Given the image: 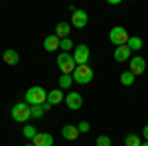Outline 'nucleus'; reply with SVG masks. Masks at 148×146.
Masks as SVG:
<instances>
[{
  "label": "nucleus",
  "mask_w": 148,
  "mask_h": 146,
  "mask_svg": "<svg viewBox=\"0 0 148 146\" xmlns=\"http://www.w3.org/2000/svg\"><path fill=\"white\" fill-rule=\"evenodd\" d=\"M47 101V91L42 87V85H34L26 91V97H24V103H28L30 107L34 105H44Z\"/></svg>",
  "instance_id": "1"
},
{
  "label": "nucleus",
  "mask_w": 148,
  "mask_h": 146,
  "mask_svg": "<svg viewBox=\"0 0 148 146\" xmlns=\"http://www.w3.org/2000/svg\"><path fill=\"white\" fill-rule=\"evenodd\" d=\"M57 67L61 69V75H73V71L77 67V63H75V59L71 53H65V51H61L59 56H57Z\"/></svg>",
  "instance_id": "2"
},
{
  "label": "nucleus",
  "mask_w": 148,
  "mask_h": 146,
  "mask_svg": "<svg viewBox=\"0 0 148 146\" xmlns=\"http://www.w3.org/2000/svg\"><path fill=\"white\" fill-rule=\"evenodd\" d=\"M10 114H12V119H14L16 123L22 124V123H26L28 119H32V109H30L28 103H16V105L12 107Z\"/></svg>",
  "instance_id": "3"
},
{
  "label": "nucleus",
  "mask_w": 148,
  "mask_h": 146,
  "mask_svg": "<svg viewBox=\"0 0 148 146\" xmlns=\"http://www.w3.org/2000/svg\"><path fill=\"white\" fill-rule=\"evenodd\" d=\"M128 38H130V34L126 32V28H123V26H114L113 30L109 32V42H111L114 47L126 45L128 44Z\"/></svg>",
  "instance_id": "4"
},
{
  "label": "nucleus",
  "mask_w": 148,
  "mask_h": 146,
  "mask_svg": "<svg viewBox=\"0 0 148 146\" xmlns=\"http://www.w3.org/2000/svg\"><path fill=\"white\" fill-rule=\"evenodd\" d=\"M93 69L89 67V65H77L75 67V71H73V81L75 83H79V85H87V83H91L93 81Z\"/></svg>",
  "instance_id": "5"
},
{
  "label": "nucleus",
  "mask_w": 148,
  "mask_h": 146,
  "mask_svg": "<svg viewBox=\"0 0 148 146\" xmlns=\"http://www.w3.org/2000/svg\"><path fill=\"white\" fill-rule=\"evenodd\" d=\"M71 56H73V59H75L77 65H87V61H89V57H91V49L85 44H79V45H75V49H73Z\"/></svg>",
  "instance_id": "6"
},
{
  "label": "nucleus",
  "mask_w": 148,
  "mask_h": 146,
  "mask_svg": "<svg viewBox=\"0 0 148 146\" xmlns=\"http://www.w3.org/2000/svg\"><path fill=\"white\" fill-rule=\"evenodd\" d=\"M128 71L134 75V77H138V75H142L144 71H146V61H144V57H132L130 59V63H128Z\"/></svg>",
  "instance_id": "7"
},
{
  "label": "nucleus",
  "mask_w": 148,
  "mask_h": 146,
  "mask_svg": "<svg viewBox=\"0 0 148 146\" xmlns=\"http://www.w3.org/2000/svg\"><path fill=\"white\" fill-rule=\"evenodd\" d=\"M65 105H67L71 111H79L81 107H83V97H81V93L69 91L67 95H65Z\"/></svg>",
  "instance_id": "8"
},
{
  "label": "nucleus",
  "mask_w": 148,
  "mask_h": 146,
  "mask_svg": "<svg viewBox=\"0 0 148 146\" xmlns=\"http://www.w3.org/2000/svg\"><path fill=\"white\" fill-rule=\"evenodd\" d=\"M87 22H89V14L85 10H77L75 14H71V26L73 28H85L87 26Z\"/></svg>",
  "instance_id": "9"
},
{
  "label": "nucleus",
  "mask_w": 148,
  "mask_h": 146,
  "mask_svg": "<svg viewBox=\"0 0 148 146\" xmlns=\"http://www.w3.org/2000/svg\"><path fill=\"white\" fill-rule=\"evenodd\" d=\"M130 53H132V49L128 47V45H119V47H114V59L119 61V63H125L130 59Z\"/></svg>",
  "instance_id": "10"
},
{
  "label": "nucleus",
  "mask_w": 148,
  "mask_h": 146,
  "mask_svg": "<svg viewBox=\"0 0 148 146\" xmlns=\"http://www.w3.org/2000/svg\"><path fill=\"white\" fill-rule=\"evenodd\" d=\"M34 146H53V136L49 132H38L36 138L32 140Z\"/></svg>",
  "instance_id": "11"
},
{
  "label": "nucleus",
  "mask_w": 148,
  "mask_h": 146,
  "mask_svg": "<svg viewBox=\"0 0 148 146\" xmlns=\"http://www.w3.org/2000/svg\"><path fill=\"white\" fill-rule=\"evenodd\" d=\"M79 128L75 126V124H65L63 128H61V136L65 138V140H77V136H79Z\"/></svg>",
  "instance_id": "12"
},
{
  "label": "nucleus",
  "mask_w": 148,
  "mask_h": 146,
  "mask_svg": "<svg viewBox=\"0 0 148 146\" xmlns=\"http://www.w3.org/2000/svg\"><path fill=\"white\" fill-rule=\"evenodd\" d=\"M2 59H4V63L6 65H18L20 63V56H18V51L16 49H6L4 53H2Z\"/></svg>",
  "instance_id": "13"
},
{
  "label": "nucleus",
  "mask_w": 148,
  "mask_h": 146,
  "mask_svg": "<svg viewBox=\"0 0 148 146\" xmlns=\"http://www.w3.org/2000/svg\"><path fill=\"white\" fill-rule=\"evenodd\" d=\"M59 45H61V40L56 34L47 36L46 40H44V49L46 51H56V49H59Z\"/></svg>",
  "instance_id": "14"
},
{
  "label": "nucleus",
  "mask_w": 148,
  "mask_h": 146,
  "mask_svg": "<svg viewBox=\"0 0 148 146\" xmlns=\"http://www.w3.org/2000/svg\"><path fill=\"white\" fill-rule=\"evenodd\" d=\"M61 101H65V95H63V91L61 89H53L47 93V103L53 107V105H59Z\"/></svg>",
  "instance_id": "15"
},
{
  "label": "nucleus",
  "mask_w": 148,
  "mask_h": 146,
  "mask_svg": "<svg viewBox=\"0 0 148 146\" xmlns=\"http://www.w3.org/2000/svg\"><path fill=\"white\" fill-rule=\"evenodd\" d=\"M69 32H71V26H69L67 22H59L56 26V32H53V34H56L59 40H65V38H69Z\"/></svg>",
  "instance_id": "16"
},
{
  "label": "nucleus",
  "mask_w": 148,
  "mask_h": 146,
  "mask_svg": "<svg viewBox=\"0 0 148 146\" xmlns=\"http://www.w3.org/2000/svg\"><path fill=\"white\" fill-rule=\"evenodd\" d=\"M22 134H24V138H28V140H34L36 134H38V128L32 126V124H26L24 130H22Z\"/></svg>",
  "instance_id": "17"
},
{
  "label": "nucleus",
  "mask_w": 148,
  "mask_h": 146,
  "mask_svg": "<svg viewBox=\"0 0 148 146\" xmlns=\"http://www.w3.org/2000/svg\"><path fill=\"white\" fill-rule=\"evenodd\" d=\"M128 47H130V49H142V38H138V36H130V38H128Z\"/></svg>",
  "instance_id": "18"
},
{
  "label": "nucleus",
  "mask_w": 148,
  "mask_h": 146,
  "mask_svg": "<svg viewBox=\"0 0 148 146\" xmlns=\"http://www.w3.org/2000/svg\"><path fill=\"white\" fill-rule=\"evenodd\" d=\"M73 83H75V81H73V77H71V75H61V77H59V89H61V91H63V89H69Z\"/></svg>",
  "instance_id": "19"
},
{
  "label": "nucleus",
  "mask_w": 148,
  "mask_h": 146,
  "mask_svg": "<svg viewBox=\"0 0 148 146\" xmlns=\"http://www.w3.org/2000/svg\"><path fill=\"white\" fill-rule=\"evenodd\" d=\"M140 144H142V140H140V136H138V134H126L125 146H140Z\"/></svg>",
  "instance_id": "20"
},
{
  "label": "nucleus",
  "mask_w": 148,
  "mask_h": 146,
  "mask_svg": "<svg viewBox=\"0 0 148 146\" xmlns=\"http://www.w3.org/2000/svg\"><path fill=\"white\" fill-rule=\"evenodd\" d=\"M59 49H61V51H65V53H69L71 49H75V45H73V42H71V38H65V40H61V45H59Z\"/></svg>",
  "instance_id": "21"
},
{
  "label": "nucleus",
  "mask_w": 148,
  "mask_h": 146,
  "mask_svg": "<svg viewBox=\"0 0 148 146\" xmlns=\"http://www.w3.org/2000/svg\"><path fill=\"white\" fill-rule=\"evenodd\" d=\"M121 83H123L125 87H128V85H132V83H134V75H132L130 71H125V73L121 75Z\"/></svg>",
  "instance_id": "22"
},
{
  "label": "nucleus",
  "mask_w": 148,
  "mask_h": 146,
  "mask_svg": "<svg viewBox=\"0 0 148 146\" xmlns=\"http://www.w3.org/2000/svg\"><path fill=\"white\" fill-rule=\"evenodd\" d=\"M30 109H32V119H42V117L46 114V111H44L42 105H34V107H30Z\"/></svg>",
  "instance_id": "23"
},
{
  "label": "nucleus",
  "mask_w": 148,
  "mask_h": 146,
  "mask_svg": "<svg viewBox=\"0 0 148 146\" xmlns=\"http://www.w3.org/2000/svg\"><path fill=\"white\" fill-rule=\"evenodd\" d=\"M95 144L97 146H113L111 144V136H107V134H101L97 140H95Z\"/></svg>",
  "instance_id": "24"
},
{
  "label": "nucleus",
  "mask_w": 148,
  "mask_h": 146,
  "mask_svg": "<svg viewBox=\"0 0 148 146\" xmlns=\"http://www.w3.org/2000/svg\"><path fill=\"white\" fill-rule=\"evenodd\" d=\"M77 128H79V132H89V130H91V124L87 123V121H81V123L77 124Z\"/></svg>",
  "instance_id": "25"
},
{
  "label": "nucleus",
  "mask_w": 148,
  "mask_h": 146,
  "mask_svg": "<svg viewBox=\"0 0 148 146\" xmlns=\"http://www.w3.org/2000/svg\"><path fill=\"white\" fill-rule=\"evenodd\" d=\"M142 136H144V140L148 142V124L144 126V128H142Z\"/></svg>",
  "instance_id": "26"
},
{
  "label": "nucleus",
  "mask_w": 148,
  "mask_h": 146,
  "mask_svg": "<svg viewBox=\"0 0 148 146\" xmlns=\"http://www.w3.org/2000/svg\"><path fill=\"white\" fill-rule=\"evenodd\" d=\"M42 107H44V111H49V109H51V105H49V103H44V105H42Z\"/></svg>",
  "instance_id": "27"
},
{
  "label": "nucleus",
  "mask_w": 148,
  "mask_h": 146,
  "mask_svg": "<svg viewBox=\"0 0 148 146\" xmlns=\"http://www.w3.org/2000/svg\"><path fill=\"white\" fill-rule=\"evenodd\" d=\"M140 146H148V142H146V140H144V142H142V144H140Z\"/></svg>",
  "instance_id": "28"
},
{
  "label": "nucleus",
  "mask_w": 148,
  "mask_h": 146,
  "mask_svg": "<svg viewBox=\"0 0 148 146\" xmlns=\"http://www.w3.org/2000/svg\"><path fill=\"white\" fill-rule=\"evenodd\" d=\"M24 146H34V144H32V142H30V144H24Z\"/></svg>",
  "instance_id": "29"
}]
</instances>
